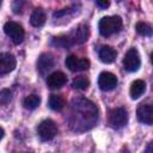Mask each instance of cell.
<instances>
[{
	"label": "cell",
	"instance_id": "4316f807",
	"mask_svg": "<svg viewBox=\"0 0 153 153\" xmlns=\"http://www.w3.org/2000/svg\"><path fill=\"white\" fill-rule=\"evenodd\" d=\"M25 153H29V152H25Z\"/></svg>",
	"mask_w": 153,
	"mask_h": 153
},
{
	"label": "cell",
	"instance_id": "2e32d148",
	"mask_svg": "<svg viewBox=\"0 0 153 153\" xmlns=\"http://www.w3.org/2000/svg\"><path fill=\"white\" fill-rule=\"evenodd\" d=\"M45 19H47V17L42 8H36L30 16V23L35 27H39V26L44 25Z\"/></svg>",
	"mask_w": 153,
	"mask_h": 153
},
{
	"label": "cell",
	"instance_id": "277c9868",
	"mask_svg": "<svg viewBox=\"0 0 153 153\" xmlns=\"http://www.w3.org/2000/svg\"><path fill=\"white\" fill-rule=\"evenodd\" d=\"M37 134L42 141H49L57 134V126L53 120H44L37 127Z\"/></svg>",
	"mask_w": 153,
	"mask_h": 153
},
{
	"label": "cell",
	"instance_id": "ffe728a7",
	"mask_svg": "<svg viewBox=\"0 0 153 153\" xmlns=\"http://www.w3.org/2000/svg\"><path fill=\"white\" fill-rule=\"evenodd\" d=\"M135 29H136V32L141 36H152L153 35V27L147 23L139 22V23H136Z\"/></svg>",
	"mask_w": 153,
	"mask_h": 153
},
{
	"label": "cell",
	"instance_id": "7c38bea8",
	"mask_svg": "<svg viewBox=\"0 0 153 153\" xmlns=\"http://www.w3.org/2000/svg\"><path fill=\"white\" fill-rule=\"evenodd\" d=\"M53 67H54V57L48 53L41 54L37 60V71L39 72V74L45 75Z\"/></svg>",
	"mask_w": 153,
	"mask_h": 153
},
{
	"label": "cell",
	"instance_id": "d6986e66",
	"mask_svg": "<svg viewBox=\"0 0 153 153\" xmlns=\"http://www.w3.org/2000/svg\"><path fill=\"white\" fill-rule=\"evenodd\" d=\"M72 86H73V88L84 91V90H86L90 86V80L86 76H84V75H79V76H76V78L73 79Z\"/></svg>",
	"mask_w": 153,
	"mask_h": 153
},
{
	"label": "cell",
	"instance_id": "484cf974",
	"mask_svg": "<svg viewBox=\"0 0 153 153\" xmlns=\"http://www.w3.org/2000/svg\"><path fill=\"white\" fill-rule=\"evenodd\" d=\"M151 62H152V65H153V53L151 54Z\"/></svg>",
	"mask_w": 153,
	"mask_h": 153
},
{
	"label": "cell",
	"instance_id": "44dd1931",
	"mask_svg": "<svg viewBox=\"0 0 153 153\" xmlns=\"http://www.w3.org/2000/svg\"><path fill=\"white\" fill-rule=\"evenodd\" d=\"M53 44H55L56 47H61V48H69L72 45L71 43V39L68 37V35L66 36H59V37H55L53 39Z\"/></svg>",
	"mask_w": 153,
	"mask_h": 153
},
{
	"label": "cell",
	"instance_id": "e0dca14e",
	"mask_svg": "<svg viewBox=\"0 0 153 153\" xmlns=\"http://www.w3.org/2000/svg\"><path fill=\"white\" fill-rule=\"evenodd\" d=\"M48 104H49V108L51 110H54V111H61L65 108V105H66V100H65V98L61 94H51L49 97Z\"/></svg>",
	"mask_w": 153,
	"mask_h": 153
},
{
	"label": "cell",
	"instance_id": "9a60e30c",
	"mask_svg": "<svg viewBox=\"0 0 153 153\" xmlns=\"http://www.w3.org/2000/svg\"><path fill=\"white\" fill-rule=\"evenodd\" d=\"M146 91V82L141 79H136L131 82V86H130V97L133 99H137L140 98L143 92Z\"/></svg>",
	"mask_w": 153,
	"mask_h": 153
},
{
	"label": "cell",
	"instance_id": "ac0fdd59",
	"mask_svg": "<svg viewBox=\"0 0 153 153\" xmlns=\"http://www.w3.org/2000/svg\"><path fill=\"white\" fill-rule=\"evenodd\" d=\"M41 103V97L37 96V94H30L27 97L24 98L23 100V105L25 109H29V110H33L36 109Z\"/></svg>",
	"mask_w": 153,
	"mask_h": 153
},
{
	"label": "cell",
	"instance_id": "3957f363",
	"mask_svg": "<svg viewBox=\"0 0 153 153\" xmlns=\"http://www.w3.org/2000/svg\"><path fill=\"white\" fill-rule=\"evenodd\" d=\"M128 122V112L124 108H115L110 110L108 116V123L111 128L120 129Z\"/></svg>",
	"mask_w": 153,
	"mask_h": 153
},
{
	"label": "cell",
	"instance_id": "7402d4cb",
	"mask_svg": "<svg viewBox=\"0 0 153 153\" xmlns=\"http://www.w3.org/2000/svg\"><path fill=\"white\" fill-rule=\"evenodd\" d=\"M12 99V93L10 90L4 88L0 91V104L1 105H6L7 103H10Z\"/></svg>",
	"mask_w": 153,
	"mask_h": 153
},
{
	"label": "cell",
	"instance_id": "ba28073f",
	"mask_svg": "<svg viewBox=\"0 0 153 153\" xmlns=\"http://www.w3.org/2000/svg\"><path fill=\"white\" fill-rule=\"evenodd\" d=\"M65 63L72 72H82L90 68V61L86 57H78L75 55L67 56Z\"/></svg>",
	"mask_w": 153,
	"mask_h": 153
},
{
	"label": "cell",
	"instance_id": "9c48e42d",
	"mask_svg": "<svg viewBox=\"0 0 153 153\" xmlns=\"http://www.w3.org/2000/svg\"><path fill=\"white\" fill-rule=\"evenodd\" d=\"M117 85V78L110 72H102L98 76V86L103 91H111Z\"/></svg>",
	"mask_w": 153,
	"mask_h": 153
},
{
	"label": "cell",
	"instance_id": "52a82bcc",
	"mask_svg": "<svg viewBox=\"0 0 153 153\" xmlns=\"http://www.w3.org/2000/svg\"><path fill=\"white\" fill-rule=\"evenodd\" d=\"M90 36V29L85 24H80L76 27L73 29V31L68 35L72 45L73 44H82L88 39Z\"/></svg>",
	"mask_w": 153,
	"mask_h": 153
},
{
	"label": "cell",
	"instance_id": "5bb4252c",
	"mask_svg": "<svg viewBox=\"0 0 153 153\" xmlns=\"http://www.w3.org/2000/svg\"><path fill=\"white\" fill-rule=\"evenodd\" d=\"M98 56H99V60L104 63H112L115 60H116V56H117V51L111 48L110 45H103L99 51H98Z\"/></svg>",
	"mask_w": 153,
	"mask_h": 153
},
{
	"label": "cell",
	"instance_id": "7a4b0ae2",
	"mask_svg": "<svg viewBox=\"0 0 153 153\" xmlns=\"http://www.w3.org/2000/svg\"><path fill=\"white\" fill-rule=\"evenodd\" d=\"M122 19L118 16H106L103 17L99 20L98 27H99V32L102 36L109 37L114 33H117L118 31H121L122 29Z\"/></svg>",
	"mask_w": 153,
	"mask_h": 153
},
{
	"label": "cell",
	"instance_id": "cb8c5ba5",
	"mask_svg": "<svg viewBox=\"0 0 153 153\" xmlns=\"http://www.w3.org/2000/svg\"><path fill=\"white\" fill-rule=\"evenodd\" d=\"M96 5L100 8H106V7H109L110 2L109 1H96Z\"/></svg>",
	"mask_w": 153,
	"mask_h": 153
},
{
	"label": "cell",
	"instance_id": "603a6c76",
	"mask_svg": "<svg viewBox=\"0 0 153 153\" xmlns=\"http://www.w3.org/2000/svg\"><path fill=\"white\" fill-rule=\"evenodd\" d=\"M74 8H76V7H75V6H71V7H67V8L61 10V11H57V12L54 13V17H55V18H60V17H63V16H66V14L73 13V12L75 11Z\"/></svg>",
	"mask_w": 153,
	"mask_h": 153
},
{
	"label": "cell",
	"instance_id": "5b68a950",
	"mask_svg": "<svg viewBox=\"0 0 153 153\" xmlns=\"http://www.w3.org/2000/svg\"><path fill=\"white\" fill-rule=\"evenodd\" d=\"M4 31L5 33L12 39V42L14 44H19L23 42L24 36H25V31L23 29V26L16 22H7L4 25Z\"/></svg>",
	"mask_w": 153,
	"mask_h": 153
},
{
	"label": "cell",
	"instance_id": "30bf717a",
	"mask_svg": "<svg viewBox=\"0 0 153 153\" xmlns=\"http://www.w3.org/2000/svg\"><path fill=\"white\" fill-rule=\"evenodd\" d=\"M16 57L10 53H1L0 54V74L5 75L12 72L16 68Z\"/></svg>",
	"mask_w": 153,
	"mask_h": 153
},
{
	"label": "cell",
	"instance_id": "8992f818",
	"mask_svg": "<svg viewBox=\"0 0 153 153\" xmlns=\"http://www.w3.org/2000/svg\"><path fill=\"white\" fill-rule=\"evenodd\" d=\"M140 63H141V61H140V55H139L137 50L134 48L129 49L123 57L124 69H127L128 72H136L140 67Z\"/></svg>",
	"mask_w": 153,
	"mask_h": 153
},
{
	"label": "cell",
	"instance_id": "d4e9b609",
	"mask_svg": "<svg viewBox=\"0 0 153 153\" xmlns=\"http://www.w3.org/2000/svg\"><path fill=\"white\" fill-rule=\"evenodd\" d=\"M145 153H153V140L147 145V147L145 149Z\"/></svg>",
	"mask_w": 153,
	"mask_h": 153
},
{
	"label": "cell",
	"instance_id": "8fae6325",
	"mask_svg": "<svg viewBox=\"0 0 153 153\" xmlns=\"http://www.w3.org/2000/svg\"><path fill=\"white\" fill-rule=\"evenodd\" d=\"M137 120L145 124H153V104H142L136 110Z\"/></svg>",
	"mask_w": 153,
	"mask_h": 153
},
{
	"label": "cell",
	"instance_id": "6da1fadb",
	"mask_svg": "<svg viewBox=\"0 0 153 153\" xmlns=\"http://www.w3.org/2000/svg\"><path fill=\"white\" fill-rule=\"evenodd\" d=\"M98 120V109L96 104L84 97L72 99L68 123L74 131H85L91 129Z\"/></svg>",
	"mask_w": 153,
	"mask_h": 153
},
{
	"label": "cell",
	"instance_id": "4fadbf2b",
	"mask_svg": "<svg viewBox=\"0 0 153 153\" xmlns=\"http://www.w3.org/2000/svg\"><path fill=\"white\" fill-rule=\"evenodd\" d=\"M67 81V76L65 73L57 71V72H54L51 73L48 79H47V85L50 87V88H60L62 87Z\"/></svg>",
	"mask_w": 153,
	"mask_h": 153
},
{
	"label": "cell",
	"instance_id": "83f0119b",
	"mask_svg": "<svg viewBox=\"0 0 153 153\" xmlns=\"http://www.w3.org/2000/svg\"><path fill=\"white\" fill-rule=\"evenodd\" d=\"M123 153H124V152H123ZM126 153H127V152H126Z\"/></svg>",
	"mask_w": 153,
	"mask_h": 153
}]
</instances>
